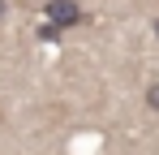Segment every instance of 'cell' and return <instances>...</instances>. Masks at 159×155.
Returning <instances> with one entry per match:
<instances>
[{
    "instance_id": "7a4b0ae2",
    "label": "cell",
    "mask_w": 159,
    "mask_h": 155,
    "mask_svg": "<svg viewBox=\"0 0 159 155\" xmlns=\"http://www.w3.org/2000/svg\"><path fill=\"white\" fill-rule=\"evenodd\" d=\"M146 108L159 116V82H151V86H146Z\"/></svg>"
},
{
    "instance_id": "277c9868",
    "label": "cell",
    "mask_w": 159,
    "mask_h": 155,
    "mask_svg": "<svg viewBox=\"0 0 159 155\" xmlns=\"http://www.w3.org/2000/svg\"><path fill=\"white\" fill-rule=\"evenodd\" d=\"M0 22H4V0H0Z\"/></svg>"
},
{
    "instance_id": "6da1fadb",
    "label": "cell",
    "mask_w": 159,
    "mask_h": 155,
    "mask_svg": "<svg viewBox=\"0 0 159 155\" xmlns=\"http://www.w3.org/2000/svg\"><path fill=\"white\" fill-rule=\"evenodd\" d=\"M43 17H48L56 30H73V26L86 22V13H82L78 0H48V4H43Z\"/></svg>"
},
{
    "instance_id": "5b68a950",
    "label": "cell",
    "mask_w": 159,
    "mask_h": 155,
    "mask_svg": "<svg viewBox=\"0 0 159 155\" xmlns=\"http://www.w3.org/2000/svg\"><path fill=\"white\" fill-rule=\"evenodd\" d=\"M155 39H159V17H155Z\"/></svg>"
},
{
    "instance_id": "3957f363",
    "label": "cell",
    "mask_w": 159,
    "mask_h": 155,
    "mask_svg": "<svg viewBox=\"0 0 159 155\" xmlns=\"http://www.w3.org/2000/svg\"><path fill=\"white\" fill-rule=\"evenodd\" d=\"M39 39H43V43H56V39H60V30H56L52 22H43V26H39Z\"/></svg>"
}]
</instances>
